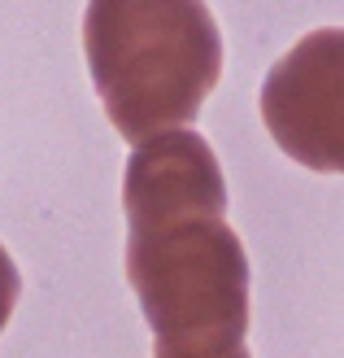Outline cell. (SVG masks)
Returning a JSON list of instances; mask_svg holds the SVG:
<instances>
[{"mask_svg": "<svg viewBox=\"0 0 344 358\" xmlns=\"http://www.w3.org/2000/svg\"><path fill=\"white\" fill-rule=\"evenodd\" d=\"M87 70L122 140L184 131L223 75V35L196 0H92Z\"/></svg>", "mask_w": 344, "mask_h": 358, "instance_id": "1", "label": "cell"}, {"mask_svg": "<svg viewBox=\"0 0 344 358\" xmlns=\"http://www.w3.org/2000/svg\"><path fill=\"white\" fill-rule=\"evenodd\" d=\"M126 280L161 350L244 345L248 254L223 214L131 223Z\"/></svg>", "mask_w": 344, "mask_h": 358, "instance_id": "2", "label": "cell"}, {"mask_svg": "<svg viewBox=\"0 0 344 358\" xmlns=\"http://www.w3.org/2000/svg\"><path fill=\"white\" fill-rule=\"evenodd\" d=\"M262 122L292 162L344 175V27L310 31L270 66Z\"/></svg>", "mask_w": 344, "mask_h": 358, "instance_id": "3", "label": "cell"}, {"mask_svg": "<svg viewBox=\"0 0 344 358\" xmlns=\"http://www.w3.org/2000/svg\"><path fill=\"white\" fill-rule=\"evenodd\" d=\"M122 210L126 227L179 214H227V184L209 140L196 131H161L135 145L122 171Z\"/></svg>", "mask_w": 344, "mask_h": 358, "instance_id": "4", "label": "cell"}, {"mask_svg": "<svg viewBox=\"0 0 344 358\" xmlns=\"http://www.w3.org/2000/svg\"><path fill=\"white\" fill-rule=\"evenodd\" d=\"M17 293H22V275H17V262L9 258V249L0 245V332H5L9 315L17 306Z\"/></svg>", "mask_w": 344, "mask_h": 358, "instance_id": "5", "label": "cell"}, {"mask_svg": "<svg viewBox=\"0 0 344 358\" xmlns=\"http://www.w3.org/2000/svg\"><path fill=\"white\" fill-rule=\"evenodd\" d=\"M153 358H248L244 345H192V350H153Z\"/></svg>", "mask_w": 344, "mask_h": 358, "instance_id": "6", "label": "cell"}]
</instances>
